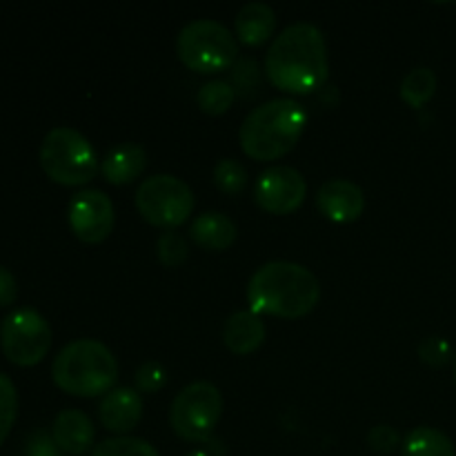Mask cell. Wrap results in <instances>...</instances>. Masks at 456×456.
<instances>
[{
    "instance_id": "cell-1",
    "label": "cell",
    "mask_w": 456,
    "mask_h": 456,
    "mask_svg": "<svg viewBox=\"0 0 456 456\" xmlns=\"http://www.w3.org/2000/svg\"><path fill=\"white\" fill-rule=\"evenodd\" d=\"M265 74L288 94H312L328 80V45L314 22L297 20L285 27L265 53Z\"/></svg>"
},
{
    "instance_id": "cell-2",
    "label": "cell",
    "mask_w": 456,
    "mask_h": 456,
    "mask_svg": "<svg viewBox=\"0 0 456 456\" xmlns=\"http://www.w3.org/2000/svg\"><path fill=\"white\" fill-rule=\"evenodd\" d=\"M321 298L319 279L301 263L270 261L248 283L249 310L281 319H301Z\"/></svg>"
},
{
    "instance_id": "cell-3",
    "label": "cell",
    "mask_w": 456,
    "mask_h": 456,
    "mask_svg": "<svg viewBox=\"0 0 456 456\" xmlns=\"http://www.w3.org/2000/svg\"><path fill=\"white\" fill-rule=\"evenodd\" d=\"M307 125V111L294 98H272L245 116L239 141L254 160H276L288 154Z\"/></svg>"
},
{
    "instance_id": "cell-4",
    "label": "cell",
    "mask_w": 456,
    "mask_h": 456,
    "mask_svg": "<svg viewBox=\"0 0 456 456\" xmlns=\"http://www.w3.org/2000/svg\"><path fill=\"white\" fill-rule=\"evenodd\" d=\"M52 377L61 390L74 396H98L114 390L118 363L98 338H76L56 354Z\"/></svg>"
},
{
    "instance_id": "cell-5",
    "label": "cell",
    "mask_w": 456,
    "mask_h": 456,
    "mask_svg": "<svg viewBox=\"0 0 456 456\" xmlns=\"http://www.w3.org/2000/svg\"><path fill=\"white\" fill-rule=\"evenodd\" d=\"M40 167L61 185H85L98 172V154L89 138L74 127H53L40 142Z\"/></svg>"
},
{
    "instance_id": "cell-6",
    "label": "cell",
    "mask_w": 456,
    "mask_h": 456,
    "mask_svg": "<svg viewBox=\"0 0 456 456\" xmlns=\"http://www.w3.org/2000/svg\"><path fill=\"white\" fill-rule=\"evenodd\" d=\"M176 53L191 71L216 74L234 65L239 56V40L221 20L196 18L185 22L178 31Z\"/></svg>"
},
{
    "instance_id": "cell-7",
    "label": "cell",
    "mask_w": 456,
    "mask_h": 456,
    "mask_svg": "<svg viewBox=\"0 0 456 456\" xmlns=\"http://www.w3.org/2000/svg\"><path fill=\"white\" fill-rule=\"evenodd\" d=\"M194 191L183 178L154 174L136 190V209L147 223L163 230H176L194 212Z\"/></svg>"
},
{
    "instance_id": "cell-8",
    "label": "cell",
    "mask_w": 456,
    "mask_h": 456,
    "mask_svg": "<svg viewBox=\"0 0 456 456\" xmlns=\"http://www.w3.org/2000/svg\"><path fill=\"white\" fill-rule=\"evenodd\" d=\"M223 412V395L214 383L194 381L183 387L172 401L169 423L181 439L200 444L214 435Z\"/></svg>"
},
{
    "instance_id": "cell-9",
    "label": "cell",
    "mask_w": 456,
    "mask_h": 456,
    "mask_svg": "<svg viewBox=\"0 0 456 456\" xmlns=\"http://www.w3.org/2000/svg\"><path fill=\"white\" fill-rule=\"evenodd\" d=\"M0 346L16 365H34L52 347V328L34 307H16L0 323Z\"/></svg>"
},
{
    "instance_id": "cell-10",
    "label": "cell",
    "mask_w": 456,
    "mask_h": 456,
    "mask_svg": "<svg viewBox=\"0 0 456 456\" xmlns=\"http://www.w3.org/2000/svg\"><path fill=\"white\" fill-rule=\"evenodd\" d=\"M67 221H69L71 232L83 243H102L114 230V203L101 190H92V187L80 190L71 196L69 208H67Z\"/></svg>"
},
{
    "instance_id": "cell-11",
    "label": "cell",
    "mask_w": 456,
    "mask_h": 456,
    "mask_svg": "<svg viewBox=\"0 0 456 456\" xmlns=\"http://www.w3.org/2000/svg\"><path fill=\"white\" fill-rule=\"evenodd\" d=\"M307 183L298 169L289 165H272L263 169L254 185V199L270 214H292L303 205Z\"/></svg>"
},
{
    "instance_id": "cell-12",
    "label": "cell",
    "mask_w": 456,
    "mask_h": 456,
    "mask_svg": "<svg viewBox=\"0 0 456 456\" xmlns=\"http://www.w3.org/2000/svg\"><path fill=\"white\" fill-rule=\"evenodd\" d=\"M316 208L334 223H350L363 214L365 194L354 181L328 178L316 191Z\"/></svg>"
},
{
    "instance_id": "cell-13",
    "label": "cell",
    "mask_w": 456,
    "mask_h": 456,
    "mask_svg": "<svg viewBox=\"0 0 456 456\" xmlns=\"http://www.w3.org/2000/svg\"><path fill=\"white\" fill-rule=\"evenodd\" d=\"M98 417L101 423L110 432L125 436L141 423L142 417V399L136 387H114L102 396L98 405Z\"/></svg>"
},
{
    "instance_id": "cell-14",
    "label": "cell",
    "mask_w": 456,
    "mask_h": 456,
    "mask_svg": "<svg viewBox=\"0 0 456 456\" xmlns=\"http://www.w3.org/2000/svg\"><path fill=\"white\" fill-rule=\"evenodd\" d=\"M52 436L62 452L80 456L94 445L96 430H94L92 419L83 410L67 408L61 410L56 414V419H53Z\"/></svg>"
},
{
    "instance_id": "cell-15",
    "label": "cell",
    "mask_w": 456,
    "mask_h": 456,
    "mask_svg": "<svg viewBox=\"0 0 456 456\" xmlns=\"http://www.w3.org/2000/svg\"><path fill=\"white\" fill-rule=\"evenodd\" d=\"M265 334V323H263L256 312L239 310L227 316L225 328H223V341H225L230 352L239 356H248L263 346Z\"/></svg>"
},
{
    "instance_id": "cell-16",
    "label": "cell",
    "mask_w": 456,
    "mask_h": 456,
    "mask_svg": "<svg viewBox=\"0 0 456 456\" xmlns=\"http://www.w3.org/2000/svg\"><path fill=\"white\" fill-rule=\"evenodd\" d=\"M234 27L240 43L249 45V47H256V45H263L265 40H270L274 36L276 13L267 3L252 0V3H245L239 9Z\"/></svg>"
},
{
    "instance_id": "cell-17",
    "label": "cell",
    "mask_w": 456,
    "mask_h": 456,
    "mask_svg": "<svg viewBox=\"0 0 456 456\" xmlns=\"http://www.w3.org/2000/svg\"><path fill=\"white\" fill-rule=\"evenodd\" d=\"M145 165V147L138 145V142L127 141L120 142L118 147H114V150L102 159L101 172L102 176H105V181H110L111 185H123V183H132L134 178L141 176Z\"/></svg>"
},
{
    "instance_id": "cell-18",
    "label": "cell",
    "mask_w": 456,
    "mask_h": 456,
    "mask_svg": "<svg viewBox=\"0 0 456 456\" xmlns=\"http://www.w3.org/2000/svg\"><path fill=\"white\" fill-rule=\"evenodd\" d=\"M236 223L223 212H203L194 218L190 227V236L203 249L221 252L236 240Z\"/></svg>"
},
{
    "instance_id": "cell-19",
    "label": "cell",
    "mask_w": 456,
    "mask_h": 456,
    "mask_svg": "<svg viewBox=\"0 0 456 456\" xmlns=\"http://www.w3.org/2000/svg\"><path fill=\"white\" fill-rule=\"evenodd\" d=\"M401 456H456L454 444L436 428H414L401 445Z\"/></svg>"
},
{
    "instance_id": "cell-20",
    "label": "cell",
    "mask_w": 456,
    "mask_h": 456,
    "mask_svg": "<svg viewBox=\"0 0 456 456\" xmlns=\"http://www.w3.org/2000/svg\"><path fill=\"white\" fill-rule=\"evenodd\" d=\"M436 92V74L430 67H414L401 80V98L410 107H423Z\"/></svg>"
},
{
    "instance_id": "cell-21",
    "label": "cell",
    "mask_w": 456,
    "mask_h": 456,
    "mask_svg": "<svg viewBox=\"0 0 456 456\" xmlns=\"http://www.w3.org/2000/svg\"><path fill=\"white\" fill-rule=\"evenodd\" d=\"M234 87L230 85V80L214 78L208 83L200 85V89L196 92V105L205 111V114L218 116L223 111H227L234 102Z\"/></svg>"
},
{
    "instance_id": "cell-22",
    "label": "cell",
    "mask_w": 456,
    "mask_h": 456,
    "mask_svg": "<svg viewBox=\"0 0 456 456\" xmlns=\"http://www.w3.org/2000/svg\"><path fill=\"white\" fill-rule=\"evenodd\" d=\"M92 456H160L159 450L138 436H111L94 448Z\"/></svg>"
},
{
    "instance_id": "cell-23",
    "label": "cell",
    "mask_w": 456,
    "mask_h": 456,
    "mask_svg": "<svg viewBox=\"0 0 456 456\" xmlns=\"http://www.w3.org/2000/svg\"><path fill=\"white\" fill-rule=\"evenodd\" d=\"M214 185L225 194H240L248 185V169L236 159H221L214 167Z\"/></svg>"
},
{
    "instance_id": "cell-24",
    "label": "cell",
    "mask_w": 456,
    "mask_h": 456,
    "mask_svg": "<svg viewBox=\"0 0 456 456\" xmlns=\"http://www.w3.org/2000/svg\"><path fill=\"white\" fill-rule=\"evenodd\" d=\"M187 240L176 230H165L156 240V256L165 267H178L187 261Z\"/></svg>"
},
{
    "instance_id": "cell-25",
    "label": "cell",
    "mask_w": 456,
    "mask_h": 456,
    "mask_svg": "<svg viewBox=\"0 0 456 456\" xmlns=\"http://www.w3.org/2000/svg\"><path fill=\"white\" fill-rule=\"evenodd\" d=\"M18 414V392L12 377L0 372V445L12 432L13 421Z\"/></svg>"
},
{
    "instance_id": "cell-26",
    "label": "cell",
    "mask_w": 456,
    "mask_h": 456,
    "mask_svg": "<svg viewBox=\"0 0 456 456\" xmlns=\"http://www.w3.org/2000/svg\"><path fill=\"white\" fill-rule=\"evenodd\" d=\"M419 356H421L423 363L432 365V368H444L454 356V350L444 337H428L419 346Z\"/></svg>"
},
{
    "instance_id": "cell-27",
    "label": "cell",
    "mask_w": 456,
    "mask_h": 456,
    "mask_svg": "<svg viewBox=\"0 0 456 456\" xmlns=\"http://www.w3.org/2000/svg\"><path fill=\"white\" fill-rule=\"evenodd\" d=\"M230 85L234 87V92L239 94L254 92V87L258 85L256 61H254V58H240L239 62H234V67H232Z\"/></svg>"
},
{
    "instance_id": "cell-28",
    "label": "cell",
    "mask_w": 456,
    "mask_h": 456,
    "mask_svg": "<svg viewBox=\"0 0 456 456\" xmlns=\"http://www.w3.org/2000/svg\"><path fill=\"white\" fill-rule=\"evenodd\" d=\"M134 381H136V390L138 392H159L160 387L167 383V372H165V368L160 363H156V361H147V363H142L141 368L136 370V377H134Z\"/></svg>"
},
{
    "instance_id": "cell-29",
    "label": "cell",
    "mask_w": 456,
    "mask_h": 456,
    "mask_svg": "<svg viewBox=\"0 0 456 456\" xmlns=\"http://www.w3.org/2000/svg\"><path fill=\"white\" fill-rule=\"evenodd\" d=\"M399 441H401L399 432H396L392 426H386V423L372 428V430H370V435H368L370 448L377 450V452H381V454L395 452V450L399 448Z\"/></svg>"
},
{
    "instance_id": "cell-30",
    "label": "cell",
    "mask_w": 456,
    "mask_h": 456,
    "mask_svg": "<svg viewBox=\"0 0 456 456\" xmlns=\"http://www.w3.org/2000/svg\"><path fill=\"white\" fill-rule=\"evenodd\" d=\"M25 456H62V450L58 448L52 435L38 430L36 435H31L29 441H27Z\"/></svg>"
},
{
    "instance_id": "cell-31",
    "label": "cell",
    "mask_w": 456,
    "mask_h": 456,
    "mask_svg": "<svg viewBox=\"0 0 456 456\" xmlns=\"http://www.w3.org/2000/svg\"><path fill=\"white\" fill-rule=\"evenodd\" d=\"M18 297V283L16 276L0 265V305H12Z\"/></svg>"
},
{
    "instance_id": "cell-32",
    "label": "cell",
    "mask_w": 456,
    "mask_h": 456,
    "mask_svg": "<svg viewBox=\"0 0 456 456\" xmlns=\"http://www.w3.org/2000/svg\"><path fill=\"white\" fill-rule=\"evenodd\" d=\"M185 456H209V454L203 452V450H191V452L185 454Z\"/></svg>"
},
{
    "instance_id": "cell-33",
    "label": "cell",
    "mask_w": 456,
    "mask_h": 456,
    "mask_svg": "<svg viewBox=\"0 0 456 456\" xmlns=\"http://www.w3.org/2000/svg\"><path fill=\"white\" fill-rule=\"evenodd\" d=\"M454 379H456V361H454Z\"/></svg>"
}]
</instances>
